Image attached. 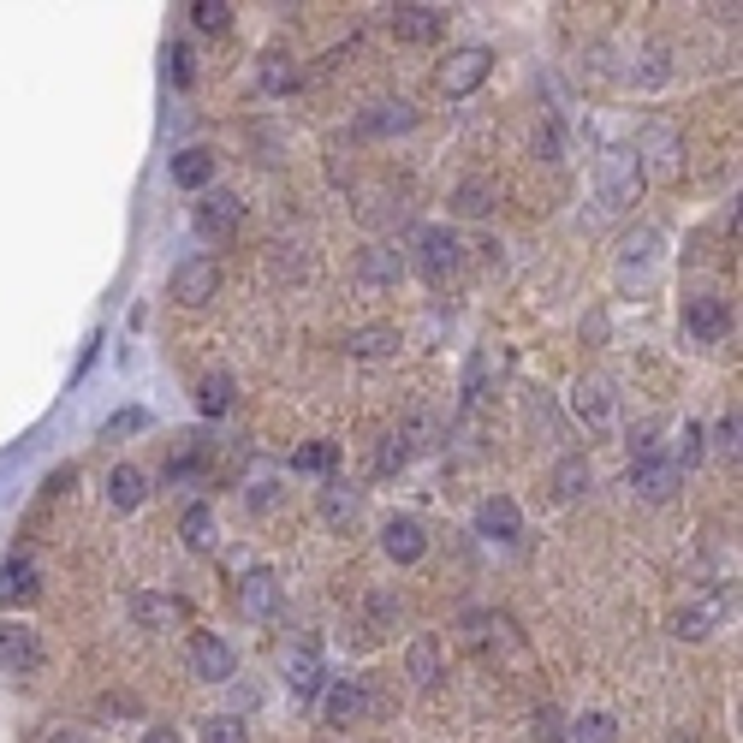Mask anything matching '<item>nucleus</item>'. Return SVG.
Here are the masks:
<instances>
[{
    "label": "nucleus",
    "mask_w": 743,
    "mask_h": 743,
    "mask_svg": "<svg viewBox=\"0 0 743 743\" xmlns=\"http://www.w3.org/2000/svg\"><path fill=\"white\" fill-rule=\"evenodd\" d=\"M488 72H494V55H488V48H458V55L440 66V90L453 96V101H458V96H476Z\"/></svg>",
    "instance_id": "nucleus-1"
},
{
    "label": "nucleus",
    "mask_w": 743,
    "mask_h": 743,
    "mask_svg": "<svg viewBox=\"0 0 743 743\" xmlns=\"http://www.w3.org/2000/svg\"><path fill=\"white\" fill-rule=\"evenodd\" d=\"M417 268H423L428 286L453 280V274H458V238L446 232V227H428V232L417 238Z\"/></svg>",
    "instance_id": "nucleus-2"
},
{
    "label": "nucleus",
    "mask_w": 743,
    "mask_h": 743,
    "mask_svg": "<svg viewBox=\"0 0 743 743\" xmlns=\"http://www.w3.org/2000/svg\"><path fill=\"white\" fill-rule=\"evenodd\" d=\"M636 185H643V172H636V155L631 149L601 155V197H607V209H625V202H636Z\"/></svg>",
    "instance_id": "nucleus-3"
},
{
    "label": "nucleus",
    "mask_w": 743,
    "mask_h": 743,
    "mask_svg": "<svg viewBox=\"0 0 743 743\" xmlns=\"http://www.w3.org/2000/svg\"><path fill=\"white\" fill-rule=\"evenodd\" d=\"M0 666L30 678V672L42 666V636L30 625H19V618H7V625H0Z\"/></svg>",
    "instance_id": "nucleus-4"
},
{
    "label": "nucleus",
    "mask_w": 743,
    "mask_h": 743,
    "mask_svg": "<svg viewBox=\"0 0 743 743\" xmlns=\"http://www.w3.org/2000/svg\"><path fill=\"white\" fill-rule=\"evenodd\" d=\"M238 220H245V202H238L232 191H209L197 209V232L215 238V245H227V238L238 232Z\"/></svg>",
    "instance_id": "nucleus-5"
},
{
    "label": "nucleus",
    "mask_w": 743,
    "mask_h": 743,
    "mask_svg": "<svg viewBox=\"0 0 743 743\" xmlns=\"http://www.w3.org/2000/svg\"><path fill=\"white\" fill-rule=\"evenodd\" d=\"M215 286H220V268L209 262V256H191V262H179L172 268V298L179 304H209L215 298Z\"/></svg>",
    "instance_id": "nucleus-6"
},
{
    "label": "nucleus",
    "mask_w": 743,
    "mask_h": 743,
    "mask_svg": "<svg viewBox=\"0 0 743 743\" xmlns=\"http://www.w3.org/2000/svg\"><path fill=\"white\" fill-rule=\"evenodd\" d=\"M191 666H197V678L227 684L232 666H238V654H232V643H220L215 631H197V636H191Z\"/></svg>",
    "instance_id": "nucleus-7"
},
{
    "label": "nucleus",
    "mask_w": 743,
    "mask_h": 743,
    "mask_svg": "<svg viewBox=\"0 0 743 743\" xmlns=\"http://www.w3.org/2000/svg\"><path fill=\"white\" fill-rule=\"evenodd\" d=\"M440 30H446V12L440 7H423V0L393 7V37H399V42H435Z\"/></svg>",
    "instance_id": "nucleus-8"
},
{
    "label": "nucleus",
    "mask_w": 743,
    "mask_h": 743,
    "mask_svg": "<svg viewBox=\"0 0 743 743\" xmlns=\"http://www.w3.org/2000/svg\"><path fill=\"white\" fill-rule=\"evenodd\" d=\"M631 488L643 494V499H672V488H678V464L672 458H636L631 464Z\"/></svg>",
    "instance_id": "nucleus-9"
},
{
    "label": "nucleus",
    "mask_w": 743,
    "mask_h": 743,
    "mask_svg": "<svg viewBox=\"0 0 743 743\" xmlns=\"http://www.w3.org/2000/svg\"><path fill=\"white\" fill-rule=\"evenodd\" d=\"M684 327H690L696 339L714 345V339L732 334V309H725L720 298H690V304H684Z\"/></svg>",
    "instance_id": "nucleus-10"
},
{
    "label": "nucleus",
    "mask_w": 743,
    "mask_h": 743,
    "mask_svg": "<svg viewBox=\"0 0 743 743\" xmlns=\"http://www.w3.org/2000/svg\"><path fill=\"white\" fill-rule=\"evenodd\" d=\"M382 547H387V559H399V565H417L423 553H428V535L417 517H393V524L382 529Z\"/></svg>",
    "instance_id": "nucleus-11"
},
{
    "label": "nucleus",
    "mask_w": 743,
    "mask_h": 743,
    "mask_svg": "<svg viewBox=\"0 0 743 743\" xmlns=\"http://www.w3.org/2000/svg\"><path fill=\"white\" fill-rule=\"evenodd\" d=\"M42 595V577L30 559H7L0 565V607H24V601Z\"/></svg>",
    "instance_id": "nucleus-12"
},
{
    "label": "nucleus",
    "mask_w": 743,
    "mask_h": 743,
    "mask_svg": "<svg viewBox=\"0 0 743 743\" xmlns=\"http://www.w3.org/2000/svg\"><path fill=\"white\" fill-rule=\"evenodd\" d=\"M363 714H369V690H363L357 678H339L334 690H327V725H357Z\"/></svg>",
    "instance_id": "nucleus-13"
},
{
    "label": "nucleus",
    "mask_w": 743,
    "mask_h": 743,
    "mask_svg": "<svg viewBox=\"0 0 743 743\" xmlns=\"http://www.w3.org/2000/svg\"><path fill=\"white\" fill-rule=\"evenodd\" d=\"M357 126L369 131V137H393V131H410V126H417V108H410V101H375V108L357 119Z\"/></svg>",
    "instance_id": "nucleus-14"
},
{
    "label": "nucleus",
    "mask_w": 743,
    "mask_h": 743,
    "mask_svg": "<svg viewBox=\"0 0 743 743\" xmlns=\"http://www.w3.org/2000/svg\"><path fill=\"white\" fill-rule=\"evenodd\" d=\"M238 607H245L250 618H268L274 607H280V583H274V572H250L245 583H238Z\"/></svg>",
    "instance_id": "nucleus-15"
},
{
    "label": "nucleus",
    "mask_w": 743,
    "mask_h": 743,
    "mask_svg": "<svg viewBox=\"0 0 743 743\" xmlns=\"http://www.w3.org/2000/svg\"><path fill=\"white\" fill-rule=\"evenodd\" d=\"M143 494H149V476L137 470V464H119V470H108V499L119 512H137L143 506Z\"/></svg>",
    "instance_id": "nucleus-16"
},
{
    "label": "nucleus",
    "mask_w": 743,
    "mask_h": 743,
    "mask_svg": "<svg viewBox=\"0 0 743 743\" xmlns=\"http://www.w3.org/2000/svg\"><path fill=\"white\" fill-rule=\"evenodd\" d=\"M476 524H482V535H494V542H517L524 517H517V506H512L506 494H499V499H482V517H476Z\"/></svg>",
    "instance_id": "nucleus-17"
},
{
    "label": "nucleus",
    "mask_w": 743,
    "mask_h": 743,
    "mask_svg": "<svg viewBox=\"0 0 743 743\" xmlns=\"http://www.w3.org/2000/svg\"><path fill=\"white\" fill-rule=\"evenodd\" d=\"M172 179H179L185 191H209L215 155H209V149H179V155H172Z\"/></svg>",
    "instance_id": "nucleus-18"
},
{
    "label": "nucleus",
    "mask_w": 743,
    "mask_h": 743,
    "mask_svg": "<svg viewBox=\"0 0 743 743\" xmlns=\"http://www.w3.org/2000/svg\"><path fill=\"white\" fill-rule=\"evenodd\" d=\"M357 512H363L357 488H321V517H327V529H351Z\"/></svg>",
    "instance_id": "nucleus-19"
},
{
    "label": "nucleus",
    "mask_w": 743,
    "mask_h": 743,
    "mask_svg": "<svg viewBox=\"0 0 743 743\" xmlns=\"http://www.w3.org/2000/svg\"><path fill=\"white\" fill-rule=\"evenodd\" d=\"M179 535H185V547H191V553H209V547L220 542V529H215V512H209V506H191V512L179 517Z\"/></svg>",
    "instance_id": "nucleus-20"
},
{
    "label": "nucleus",
    "mask_w": 743,
    "mask_h": 743,
    "mask_svg": "<svg viewBox=\"0 0 743 743\" xmlns=\"http://www.w3.org/2000/svg\"><path fill=\"white\" fill-rule=\"evenodd\" d=\"M345 351L351 357H393L399 351V334H393V327H363V334L345 339Z\"/></svg>",
    "instance_id": "nucleus-21"
},
{
    "label": "nucleus",
    "mask_w": 743,
    "mask_h": 743,
    "mask_svg": "<svg viewBox=\"0 0 743 743\" xmlns=\"http://www.w3.org/2000/svg\"><path fill=\"white\" fill-rule=\"evenodd\" d=\"M405 666H410V678H417V684H435L440 678V643H435V636H417L410 654H405Z\"/></svg>",
    "instance_id": "nucleus-22"
},
{
    "label": "nucleus",
    "mask_w": 743,
    "mask_h": 743,
    "mask_svg": "<svg viewBox=\"0 0 743 743\" xmlns=\"http://www.w3.org/2000/svg\"><path fill=\"white\" fill-rule=\"evenodd\" d=\"M256 83H262V96H286L291 83H298V72H291L286 55H262V66H256Z\"/></svg>",
    "instance_id": "nucleus-23"
},
{
    "label": "nucleus",
    "mask_w": 743,
    "mask_h": 743,
    "mask_svg": "<svg viewBox=\"0 0 743 743\" xmlns=\"http://www.w3.org/2000/svg\"><path fill=\"white\" fill-rule=\"evenodd\" d=\"M232 405V375H202L197 382V410L202 417H220Z\"/></svg>",
    "instance_id": "nucleus-24"
},
{
    "label": "nucleus",
    "mask_w": 743,
    "mask_h": 743,
    "mask_svg": "<svg viewBox=\"0 0 743 743\" xmlns=\"http://www.w3.org/2000/svg\"><path fill=\"white\" fill-rule=\"evenodd\" d=\"M453 209H458V215H470V220H476V215H488V209H494V185H488V179H464L458 191H453Z\"/></svg>",
    "instance_id": "nucleus-25"
},
{
    "label": "nucleus",
    "mask_w": 743,
    "mask_h": 743,
    "mask_svg": "<svg viewBox=\"0 0 743 743\" xmlns=\"http://www.w3.org/2000/svg\"><path fill=\"white\" fill-rule=\"evenodd\" d=\"M399 274H405L399 250H363V280H369V286H393Z\"/></svg>",
    "instance_id": "nucleus-26"
},
{
    "label": "nucleus",
    "mask_w": 743,
    "mask_h": 743,
    "mask_svg": "<svg viewBox=\"0 0 743 743\" xmlns=\"http://www.w3.org/2000/svg\"><path fill=\"white\" fill-rule=\"evenodd\" d=\"M553 488H559V499H577L583 488H590V458H559V470H553Z\"/></svg>",
    "instance_id": "nucleus-27"
},
{
    "label": "nucleus",
    "mask_w": 743,
    "mask_h": 743,
    "mask_svg": "<svg viewBox=\"0 0 743 743\" xmlns=\"http://www.w3.org/2000/svg\"><path fill=\"white\" fill-rule=\"evenodd\" d=\"M286 678H291V696H298V702L321 696V661H316V654H304V661H291V672H286Z\"/></svg>",
    "instance_id": "nucleus-28"
},
{
    "label": "nucleus",
    "mask_w": 743,
    "mask_h": 743,
    "mask_svg": "<svg viewBox=\"0 0 743 743\" xmlns=\"http://www.w3.org/2000/svg\"><path fill=\"white\" fill-rule=\"evenodd\" d=\"M291 464H298V470H334V464H339V446H327V440H309V446H298V458H291Z\"/></svg>",
    "instance_id": "nucleus-29"
},
{
    "label": "nucleus",
    "mask_w": 743,
    "mask_h": 743,
    "mask_svg": "<svg viewBox=\"0 0 743 743\" xmlns=\"http://www.w3.org/2000/svg\"><path fill=\"white\" fill-rule=\"evenodd\" d=\"M577 410H583L590 423H607V410H613L607 387H601V382H583V387H577Z\"/></svg>",
    "instance_id": "nucleus-30"
},
{
    "label": "nucleus",
    "mask_w": 743,
    "mask_h": 743,
    "mask_svg": "<svg viewBox=\"0 0 743 743\" xmlns=\"http://www.w3.org/2000/svg\"><path fill=\"white\" fill-rule=\"evenodd\" d=\"M202 743H245V720H238V714L202 720Z\"/></svg>",
    "instance_id": "nucleus-31"
},
{
    "label": "nucleus",
    "mask_w": 743,
    "mask_h": 743,
    "mask_svg": "<svg viewBox=\"0 0 743 743\" xmlns=\"http://www.w3.org/2000/svg\"><path fill=\"white\" fill-rule=\"evenodd\" d=\"M191 19H197V30H215V37H220V30L232 24V7H227V0H197Z\"/></svg>",
    "instance_id": "nucleus-32"
},
{
    "label": "nucleus",
    "mask_w": 743,
    "mask_h": 743,
    "mask_svg": "<svg viewBox=\"0 0 743 743\" xmlns=\"http://www.w3.org/2000/svg\"><path fill=\"white\" fill-rule=\"evenodd\" d=\"M363 613H369V631L382 636V631H393V618H399V601H393V595H369V601H363Z\"/></svg>",
    "instance_id": "nucleus-33"
},
{
    "label": "nucleus",
    "mask_w": 743,
    "mask_h": 743,
    "mask_svg": "<svg viewBox=\"0 0 743 743\" xmlns=\"http://www.w3.org/2000/svg\"><path fill=\"white\" fill-rule=\"evenodd\" d=\"M565 743H613V720L607 714L577 720V732H565Z\"/></svg>",
    "instance_id": "nucleus-34"
},
{
    "label": "nucleus",
    "mask_w": 743,
    "mask_h": 743,
    "mask_svg": "<svg viewBox=\"0 0 743 743\" xmlns=\"http://www.w3.org/2000/svg\"><path fill=\"white\" fill-rule=\"evenodd\" d=\"M185 607L179 601H161V595H143L137 601V618H143V625H167V618H179Z\"/></svg>",
    "instance_id": "nucleus-35"
},
{
    "label": "nucleus",
    "mask_w": 743,
    "mask_h": 743,
    "mask_svg": "<svg viewBox=\"0 0 743 743\" xmlns=\"http://www.w3.org/2000/svg\"><path fill=\"white\" fill-rule=\"evenodd\" d=\"M535 737H542V743H565V720H559V707H542V714H535Z\"/></svg>",
    "instance_id": "nucleus-36"
},
{
    "label": "nucleus",
    "mask_w": 743,
    "mask_h": 743,
    "mask_svg": "<svg viewBox=\"0 0 743 743\" xmlns=\"http://www.w3.org/2000/svg\"><path fill=\"white\" fill-rule=\"evenodd\" d=\"M410 458V446H405V435H393L387 446H382V458H375V470H382V476H393V470H399V464Z\"/></svg>",
    "instance_id": "nucleus-37"
},
{
    "label": "nucleus",
    "mask_w": 743,
    "mask_h": 743,
    "mask_svg": "<svg viewBox=\"0 0 743 743\" xmlns=\"http://www.w3.org/2000/svg\"><path fill=\"white\" fill-rule=\"evenodd\" d=\"M707 618H714L707 607H690V613L672 618V631H678V636H707Z\"/></svg>",
    "instance_id": "nucleus-38"
},
{
    "label": "nucleus",
    "mask_w": 743,
    "mask_h": 743,
    "mask_svg": "<svg viewBox=\"0 0 743 743\" xmlns=\"http://www.w3.org/2000/svg\"><path fill=\"white\" fill-rule=\"evenodd\" d=\"M167 72H172V83H191V78H197L191 48H172V55H167Z\"/></svg>",
    "instance_id": "nucleus-39"
},
{
    "label": "nucleus",
    "mask_w": 743,
    "mask_h": 743,
    "mask_svg": "<svg viewBox=\"0 0 743 743\" xmlns=\"http://www.w3.org/2000/svg\"><path fill=\"white\" fill-rule=\"evenodd\" d=\"M714 435H720V446H725V453H732V458H737V435H743L737 410H725V417H720V428H714Z\"/></svg>",
    "instance_id": "nucleus-40"
},
{
    "label": "nucleus",
    "mask_w": 743,
    "mask_h": 743,
    "mask_svg": "<svg viewBox=\"0 0 743 743\" xmlns=\"http://www.w3.org/2000/svg\"><path fill=\"white\" fill-rule=\"evenodd\" d=\"M696 458H702V428L684 423V440H678V458H672V464H696Z\"/></svg>",
    "instance_id": "nucleus-41"
},
{
    "label": "nucleus",
    "mask_w": 743,
    "mask_h": 743,
    "mask_svg": "<svg viewBox=\"0 0 743 743\" xmlns=\"http://www.w3.org/2000/svg\"><path fill=\"white\" fill-rule=\"evenodd\" d=\"M143 423H149L143 410H119V417L108 423V440H113V435H137V428H143Z\"/></svg>",
    "instance_id": "nucleus-42"
},
{
    "label": "nucleus",
    "mask_w": 743,
    "mask_h": 743,
    "mask_svg": "<svg viewBox=\"0 0 743 743\" xmlns=\"http://www.w3.org/2000/svg\"><path fill=\"white\" fill-rule=\"evenodd\" d=\"M245 499H250V512H256V506H268V499H274V476H256Z\"/></svg>",
    "instance_id": "nucleus-43"
},
{
    "label": "nucleus",
    "mask_w": 743,
    "mask_h": 743,
    "mask_svg": "<svg viewBox=\"0 0 743 743\" xmlns=\"http://www.w3.org/2000/svg\"><path fill=\"white\" fill-rule=\"evenodd\" d=\"M143 743H179V732H172V725H149Z\"/></svg>",
    "instance_id": "nucleus-44"
},
{
    "label": "nucleus",
    "mask_w": 743,
    "mask_h": 743,
    "mask_svg": "<svg viewBox=\"0 0 743 743\" xmlns=\"http://www.w3.org/2000/svg\"><path fill=\"white\" fill-rule=\"evenodd\" d=\"M48 743H83L78 732H55V737H48Z\"/></svg>",
    "instance_id": "nucleus-45"
}]
</instances>
